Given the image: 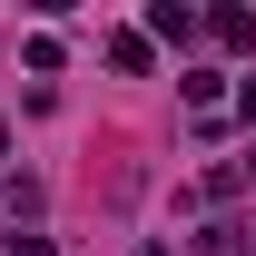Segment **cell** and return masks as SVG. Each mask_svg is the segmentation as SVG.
<instances>
[{
	"mask_svg": "<svg viewBox=\"0 0 256 256\" xmlns=\"http://www.w3.org/2000/svg\"><path fill=\"white\" fill-rule=\"evenodd\" d=\"M148 30H158V40H197V10H178V0H158V10H148Z\"/></svg>",
	"mask_w": 256,
	"mask_h": 256,
	"instance_id": "cell-1",
	"label": "cell"
},
{
	"mask_svg": "<svg viewBox=\"0 0 256 256\" xmlns=\"http://www.w3.org/2000/svg\"><path fill=\"white\" fill-rule=\"evenodd\" d=\"M246 178H256V158H246Z\"/></svg>",
	"mask_w": 256,
	"mask_h": 256,
	"instance_id": "cell-4",
	"label": "cell"
},
{
	"mask_svg": "<svg viewBox=\"0 0 256 256\" xmlns=\"http://www.w3.org/2000/svg\"><path fill=\"white\" fill-rule=\"evenodd\" d=\"M246 118H256V79H246Z\"/></svg>",
	"mask_w": 256,
	"mask_h": 256,
	"instance_id": "cell-2",
	"label": "cell"
},
{
	"mask_svg": "<svg viewBox=\"0 0 256 256\" xmlns=\"http://www.w3.org/2000/svg\"><path fill=\"white\" fill-rule=\"evenodd\" d=\"M138 256H168V246H138Z\"/></svg>",
	"mask_w": 256,
	"mask_h": 256,
	"instance_id": "cell-3",
	"label": "cell"
}]
</instances>
